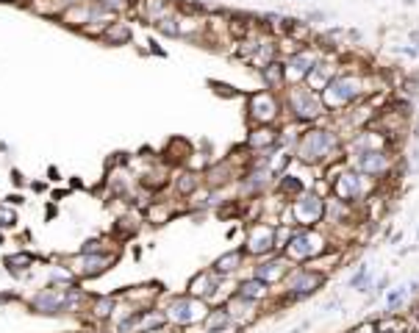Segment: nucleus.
I'll use <instances>...</instances> for the list:
<instances>
[{"mask_svg":"<svg viewBox=\"0 0 419 333\" xmlns=\"http://www.w3.org/2000/svg\"><path fill=\"white\" fill-rule=\"evenodd\" d=\"M294 158L306 167H327L330 161L344 158V137L336 128L311 125L294 144Z\"/></svg>","mask_w":419,"mask_h":333,"instance_id":"obj_1","label":"nucleus"},{"mask_svg":"<svg viewBox=\"0 0 419 333\" xmlns=\"http://www.w3.org/2000/svg\"><path fill=\"white\" fill-rule=\"evenodd\" d=\"M370 95H373V89H370L367 73H336V75L327 81L325 89L320 92L327 114H333V111H347V108L364 103Z\"/></svg>","mask_w":419,"mask_h":333,"instance_id":"obj_2","label":"nucleus"},{"mask_svg":"<svg viewBox=\"0 0 419 333\" xmlns=\"http://www.w3.org/2000/svg\"><path fill=\"white\" fill-rule=\"evenodd\" d=\"M286 108L292 114L294 122H320L325 120L327 108L323 103L320 92L297 84V87H289V95H286Z\"/></svg>","mask_w":419,"mask_h":333,"instance_id":"obj_3","label":"nucleus"},{"mask_svg":"<svg viewBox=\"0 0 419 333\" xmlns=\"http://www.w3.org/2000/svg\"><path fill=\"white\" fill-rule=\"evenodd\" d=\"M330 191H333V197H339L350 206H361L370 197L373 187H370V178H364L353 164H347L330 178Z\"/></svg>","mask_w":419,"mask_h":333,"instance_id":"obj_4","label":"nucleus"},{"mask_svg":"<svg viewBox=\"0 0 419 333\" xmlns=\"http://www.w3.org/2000/svg\"><path fill=\"white\" fill-rule=\"evenodd\" d=\"M286 208H289L294 228H320L325 220V197L314 189H306L303 194H297L292 200V206H286Z\"/></svg>","mask_w":419,"mask_h":333,"instance_id":"obj_5","label":"nucleus"},{"mask_svg":"<svg viewBox=\"0 0 419 333\" xmlns=\"http://www.w3.org/2000/svg\"><path fill=\"white\" fill-rule=\"evenodd\" d=\"M325 247H327L325 237H323L317 228H297V231L292 234V239L286 241L283 256H286L292 264H306V261H311L314 256H320Z\"/></svg>","mask_w":419,"mask_h":333,"instance_id":"obj_6","label":"nucleus"},{"mask_svg":"<svg viewBox=\"0 0 419 333\" xmlns=\"http://www.w3.org/2000/svg\"><path fill=\"white\" fill-rule=\"evenodd\" d=\"M327 275L323 272H314L308 267H292L289 275L283 278V286H286V297L289 303H297V300H306L311 294H317L323 286H325Z\"/></svg>","mask_w":419,"mask_h":333,"instance_id":"obj_7","label":"nucleus"},{"mask_svg":"<svg viewBox=\"0 0 419 333\" xmlns=\"http://www.w3.org/2000/svg\"><path fill=\"white\" fill-rule=\"evenodd\" d=\"M350 164H353L364 178H370L375 184H380L383 178H389V175L394 172V167H397L394 158H392V153H389L386 147H373V150L356 156Z\"/></svg>","mask_w":419,"mask_h":333,"instance_id":"obj_8","label":"nucleus"},{"mask_svg":"<svg viewBox=\"0 0 419 333\" xmlns=\"http://www.w3.org/2000/svg\"><path fill=\"white\" fill-rule=\"evenodd\" d=\"M208 314L206 308V300L200 297H175L167 308V322H175V325H194V322H203Z\"/></svg>","mask_w":419,"mask_h":333,"instance_id":"obj_9","label":"nucleus"},{"mask_svg":"<svg viewBox=\"0 0 419 333\" xmlns=\"http://www.w3.org/2000/svg\"><path fill=\"white\" fill-rule=\"evenodd\" d=\"M244 256H256V258H264L270 253H278L275 250V222H256L247 228V241H244Z\"/></svg>","mask_w":419,"mask_h":333,"instance_id":"obj_10","label":"nucleus"},{"mask_svg":"<svg viewBox=\"0 0 419 333\" xmlns=\"http://www.w3.org/2000/svg\"><path fill=\"white\" fill-rule=\"evenodd\" d=\"M320 53L314 48H294L289 53L286 64H283V73H286V87H297L306 81V75L311 73V67L317 64Z\"/></svg>","mask_w":419,"mask_h":333,"instance_id":"obj_11","label":"nucleus"},{"mask_svg":"<svg viewBox=\"0 0 419 333\" xmlns=\"http://www.w3.org/2000/svg\"><path fill=\"white\" fill-rule=\"evenodd\" d=\"M278 114H280V100L270 89L256 92V95H250V100H247V117L256 125H273L278 120Z\"/></svg>","mask_w":419,"mask_h":333,"instance_id":"obj_12","label":"nucleus"},{"mask_svg":"<svg viewBox=\"0 0 419 333\" xmlns=\"http://www.w3.org/2000/svg\"><path fill=\"white\" fill-rule=\"evenodd\" d=\"M292 267H294V264H292L283 253H270L267 258H261V261L253 267V275L261 278V281H267V284H275V281H283V278L289 275Z\"/></svg>","mask_w":419,"mask_h":333,"instance_id":"obj_13","label":"nucleus"},{"mask_svg":"<svg viewBox=\"0 0 419 333\" xmlns=\"http://www.w3.org/2000/svg\"><path fill=\"white\" fill-rule=\"evenodd\" d=\"M70 291L73 289H67V286L45 289V291H39L34 297V308L42 311V314H58V311H64V306H70Z\"/></svg>","mask_w":419,"mask_h":333,"instance_id":"obj_14","label":"nucleus"},{"mask_svg":"<svg viewBox=\"0 0 419 333\" xmlns=\"http://www.w3.org/2000/svg\"><path fill=\"white\" fill-rule=\"evenodd\" d=\"M220 281H223V275H217L214 270H206V272H200V275L192 278L189 294H192V297H200V300H208V297H214V291L220 289Z\"/></svg>","mask_w":419,"mask_h":333,"instance_id":"obj_15","label":"nucleus"},{"mask_svg":"<svg viewBox=\"0 0 419 333\" xmlns=\"http://www.w3.org/2000/svg\"><path fill=\"white\" fill-rule=\"evenodd\" d=\"M278 131L273 128V125H256L250 134H247V150H256V153H264V150H270V147H275L278 144Z\"/></svg>","mask_w":419,"mask_h":333,"instance_id":"obj_16","label":"nucleus"},{"mask_svg":"<svg viewBox=\"0 0 419 333\" xmlns=\"http://www.w3.org/2000/svg\"><path fill=\"white\" fill-rule=\"evenodd\" d=\"M111 267V258L108 256H97V253H81L75 258V272L81 275H100Z\"/></svg>","mask_w":419,"mask_h":333,"instance_id":"obj_17","label":"nucleus"},{"mask_svg":"<svg viewBox=\"0 0 419 333\" xmlns=\"http://www.w3.org/2000/svg\"><path fill=\"white\" fill-rule=\"evenodd\" d=\"M333 75H336V67H330L325 58H317V64L311 67V73L306 75V81H303V84H306L308 89H314V92H323V89L327 87V81H330Z\"/></svg>","mask_w":419,"mask_h":333,"instance_id":"obj_18","label":"nucleus"},{"mask_svg":"<svg viewBox=\"0 0 419 333\" xmlns=\"http://www.w3.org/2000/svg\"><path fill=\"white\" fill-rule=\"evenodd\" d=\"M258 73H261V78H264V84H267L270 92L278 95L280 89H286V73H283V64H280L278 58L270 61V64H264V67H258Z\"/></svg>","mask_w":419,"mask_h":333,"instance_id":"obj_19","label":"nucleus"},{"mask_svg":"<svg viewBox=\"0 0 419 333\" xmlns=\"http://www.w3.org/2000/svg\"><path fill=\"white\" fill-rule=\"evenodd\" d=\"M339 264H342V253H339V250H333V247H325L320 256H314L311 261H306V267H308V270L323 272V275H327L330 270H336Z\"/></svg>","mask_w":419,"mask_h":333,"instance_id":"obj_20","label":"nucleus"},{"mask_svg":"<svg viewBox=\"0 0 419 333\" xmlns=\"http://www.w3.org/2000/svg\"><path fill=\"white\" fill-rule=\"evenodd\" d=\"M236 294H239V297H247V300H256V303H258V300H264V297L270 294V284L253 275V278H247V281H242V284H239Z\"/></svg>","mask_w":419,"mask_h":333,"instance_id":"obj_21","label":"nucleus"},{"mask_svg":"<svg viewBox=\"0 0 419 333\" xmlns=\"http://www.w3.org/2000/svg\"><path fill=\"white\" fill-rule=\"evenodd\" d=\"M242 258H244V250H231V253H225V256H220L217 261H214V272L217 275H233L239 267H242Z\"/></svg>","mask_w":419,"mask_h":333,"instance_id":"obj_22","label":"nucleus"},{"mask_svg":"<svg viewBox=\"0 0 419 333\" xmlns=\"http://www.w3.org/2000/svg\"><path fill=\"white\" fill-rule=\"evenodd\" d=\"M347 286L356 289V291H361V294H367V291L373 289V267H370L367 261H361V264L356 267V272L350 275Z\"/></svg>","mask_w":419,"mask_h":333,"instance_id":"obj_23","label":"nucleus"},{"mask_svg":"<svg viewBox=\"0 0 419 333\" xmlns=\"http://www.w3.org/2000/svg\"><path fill=\"white\" fill-rule=\"evenodd\" d=\"M411 300L408 294V284L394 286V289H386V311L389 314H400V308H406V303Z\"/></svg>","mask_w":419,"mask_h":333,"instance_id":"obj_24","label":"nucleus"},{"mask_svg":"<svg viewBox=\"0 0 419 333\" xmlns=\"http://www.w3.org/2000/svg\"><path fill=\"white\" fill-rule=\"evenodd\" d=\"M306 189H308V187H306V184H303V181H300L297 175H292L289 170H286V172H280V175H278V191L283 194V197L294 200L297 194H303Z\"/></svg>","mask_w":419,"mask_h":333,"instance_id":"obj_25","label":"nucleus"},{"mask_svg":"<svg viewBox=\"0 0 419 333\" xmlns=\"http://www.w3.org/2000/svg\"><path fill=\"white\" fill-rule=\"evenodd\" d=\"M103 37H106V42H111V45H128L131 37H134V31H131L128 23H108Z\"/></svg>","mask_w":419,"mask_h":333,"instance_id":"obj_26","label":"nucleus"},{"mask_svg":"<svg viewBox=\"0 0 419 333\" xmlns=\"http://www.w3.org/2000/svg\"><path fill=\"white\" fill-rule=\"evenodd\" d=\"M231 314H228V308H214V311H208L206 314V320H203V325H206V331H214V328H225V325H231Z\"/></svg>","mask_w":419,"mask_h":333,"instance_id":"obj_27","label":"nucleus"},{"mask_svg":"<svg viewBox=\"0 0 419 333\" xmlns=\"http://www.w3.org/2000/svg\"><path fill=\"white\" fill-rule=\"evenodd\" d=\"M156 25V31L158 34H164V37H181V23H178V17L175 14H167V17H161V20H156L153 23Z\"/></svg>","mask_w":419,"mask_h":333,"instance_id":"obj_28","label":"nucleus"},{"mask_svg":"<svg viewBox=\"0 0 419 333\" xmlns=\"http://www.w3.org/2000/svg\"><path fill=\"white\" fill-rule=\"evenodd\" d=\"M3 264H6V270H8V272L20 275V272H25V270L34 264V258H31V256H25V253H14V256H6V258H3Z\"/></svg>","mask_w":419,"mask_h":333,"instance_id":"obj_29","label":"nucleus"},{"mask_svg":"<svg viewBox=\"0 0 419 333\" xmlns=\"http://www.w3.org/2000/svg\"><path fill=\"white\" fill-rule=\"evenodd\" d=\"M197 187H200V175H197V172H184V175L175 178V191H178L181 197H189Z\"/></svg>","mask_w":419,"mask_h":333,"instance_id":"obj_30","label":"nucleus"},{"mask_svg":"<svg viewBox=\"0 0 419 333\" xmlns=\"http://www.w3.org/2000/svg\"><path fill=\"white\" fill-rule=\"evenodd\" d=\"M100 8H106V11H111V14H120V11H125L128 6H131V0H94Z\"/></svg>","mask_w":419,"mask_h":333,"instance_id":"obj_31","label":"nucleus"},{"mask_svg":"<svg viewBox=\"0 0 419 333\" xmlns=\"http://www.w3.org/2000/svg\"><path fill=\"white\" fill-rule=\"evenodd\" d=\"M111 308H114V300H111V297H103V300H97V306H94V317H108Z\"/></svg>","mask_w":419,"mask_h":333,"instance_id":"obj_32","label":"nucleus"},{"mask_svg":"<svg viewBox=\"0 0 419 333\" xmlns=\"http://www.w3.org/2000/svg\"><path fill=\"white\" fill-rule=\"evenodd\" d=\"M14 222H17V214L8 206H0V225H14Z\"/></svg>","mask_w":419,"mask_h":333,"instance_id":"obj_33","label":"nucleus"},{"mask_svg":"<svg viewBox=\"0 0 419 333\" xmlns=\"http://www.w3.org/2000/svg\"><path fill=\"white\" fill-rule=\"evenodd\" d=\"M211 87H214V92L217 95H225V97H233L236 92H233V87H228V84H220V81H208Z\"/></svg>","mask_w":419,"mask_h":333,"instance_id":"obj_34","label":"nucleus"},{"mask_svg":"<svg viewBox=\"0 0 419 333\" xmlns=\"http://www.w3.org/2000/svg\"><path fill=\"white\" fill-rule=\"evenodd\" d=\"M306 20H308V25H314V23H325L327 14L325 11H308V14H306Z\"/></svg>","mask_w":419,"mask_h":333,"instance_id":"obj_35","label":"nucleus"},{"mask_svg":"<svg viewBox=\"0 0 419 333\" xmlns=\"http://www.w3.org/2000/svg\"><path fill=\"white\" fill-rule=\"evenodd\" d=\"M61 6H67V8H75V6H87V3H92V0H58Z\"/></svg>","mask_w":419,"mask_h":333,"instance_id":"obj_36","label":"nucleus"},{"mask_svg":"<svg viewBox=\"0 0 419 333\" xmlns=\"http://www.w3.org/2000/svg\"><path fill=\"white\" fill-rule=\"evenodd\" d=\"M408 42L419 50V28H411V31H408Z\"/></svg>","mask_w":419,"mask_h":333,"instance_id":"obj_37","label":"nucleus"},{"mask_svg":"<svg viewBox=\"0 0 419 333\" xmlns=\"http://www.w3.org/2000/svg\"><path fill=\"white\" fill-rule=\"evenodd\" d=\"M206 333H236V322L225 325V328H214V331H206Z\"/></svg>","mask_w":419,"mask_h":333,"instance_id":"obj_38","label":"nucleus"},{"mask_svg":"<svg viewBox=\"0 0 419 333\" xmlns=\"http://www.w3.org/2000/svg\"><path fill=\"white\" fill-rule=\"evenodd\" d=\"M403 3H406V6H414V3H417V0H403Z\"/></svg>","mask_w":419,"mask_h":333,"instance_id":"obj_39","label":"nucleus"},{"mask_svg":"<svg viewBox=\"0 0 419 333\" xmlns=\"http://www.w3.org/2000/svg\"><path fill=\"white\" fill-rule=\"evenodd\" d=\"M0 3H17V0H0Z\"/></svg>","mask_w":419,"mask_h":333,"instance_id":"obj_40","label":"nucleus"}]
</instances>
